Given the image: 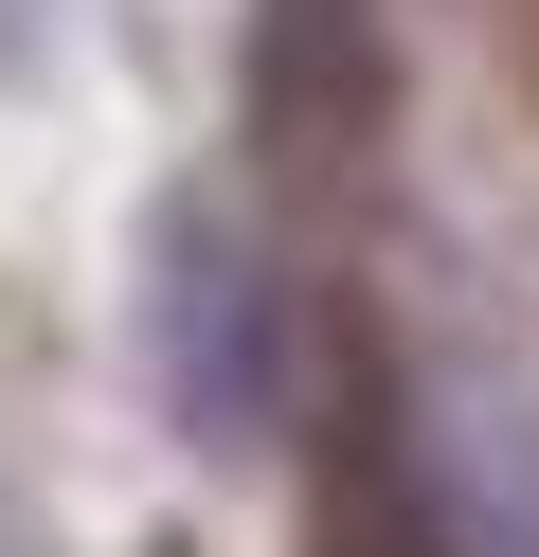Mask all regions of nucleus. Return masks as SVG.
I'll use <instances>...</instances> for the list:
<instances>
[{
	"mask_svg": "<svg viewBox=\"0 0 539 557\" xmlns=\"http://www.w3.org/2000/svg\"><path fill=\"white\" fill-rule=\"evenodd\" d=\"M180 377H198V432L234 449L252 396H234V288H216V234H180Z\"/></svg>",
	"mask_w": 539,
	"mask_h": 557,
	"instance_id": "nucleus-1",
	"label": "nucleus"
},
{
	"mask_svg": "<svg viewBox=\"0 0 539 557\" xmlns=\"http://www.w3.org/2000/svg\"><path fill=\"white\" fill-rule=\"evenodd\" d=\"M0 37H19V0H0Z\"/></svg>",
	"mask_w": 539,
	"mask_h": 557,
	"instance_id": "nucleus-2",
	"label": "nucleus"
}]
</instances>
